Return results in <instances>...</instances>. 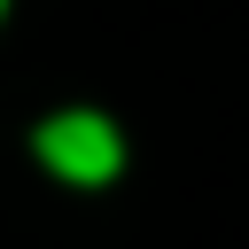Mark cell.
Here are the masks:
<instances>
[{
  "label": "cell",
  "instance_id": "2",
  "mask_svg": "<svg viewBox=\"0 0 249 249\" xmlns=\"http://www.w3.org/2000/svg\"><path fill=\"white\" fill-rule=\"evenodd\" d=\"M0 8H8V0H0Z\"/></svg>",
  "mask_w": 249,
  "mask_h": 249
},
{
  "label": "cell",
  "instance_id": "1",
  "mask_svg": "<svg viewBox=\"0 0 249 249\" xmlns=\"http://www.w3.org/2000/svg\"><path fill=\"white\" fill-rule=\"evenodd\" d=\"M39 156H47L62 179L101 187V179L124 163V140H117V124H109V117H93V109H62V117H47V124H39Z\"/></svg>",
  "mask_w": 249,
  "mask_h": 249
}]
</instances>
